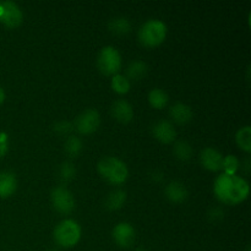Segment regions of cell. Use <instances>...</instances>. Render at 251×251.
I'll return each mask as SVG.
<instances>
[{"mask_svg": "<svg viewBox=\"0 0 251 251\" xmlns=\"http://www.w3.org/2000/svg\"><path fill=\"white\" fill-rule=\"evenodd\" d=\"M250 191L247 179L237 174L222 173L216 178L213 193L221 202L226 205H237L248 198Z\"/></svg>", "mask_w": 251, "mask_h": 251, "instance_id": "cell-1", "label": "cell"}, {"mask_svg": "<svg viewBox=\"0 0 251 251\" xmlns=\"http://www.w3.org/2000/svg\"><path fill=\"white\" fill-rule=\"evenodd\" d=\"M97 169L105 180L115 185L123 184L129 176V169L126 164L124 163V161L114 156H107L100 159Z\"/></svg>", "mask_w": 251, "mask_h": 251, "instance_id": "cell-2", "label": "cell"}, {"mask_svg": "<svg viewBox=\"0 0 251 251\" xmlns=\"http://www.w3.org/2000/svg\"><path fill=\"white\" fill-rule=\"evenodd\" d=\"M167 31V25L162 20L150 19L140 26L137 36L144 46L156 47L166 39Z\"/></svg>", "mask_w": 251, "mask_h": 251, "instance_id": "cell-3", "label": "cell"}, {"mask_svg": "<svg viewBox=\"0 0 251 251\" xmlns=\"http://www.w3.org/2000/svg\"><path fill=\"white\" fill-rule=\"evenodd\" d=\"M81 238V227L75 220H63L54 228V239L63 248H71L78 243Z\"/></svg>", "mask_w": 251, "mask_h": 251, "instance_id": "cell-4", "label": "cell"}, {"mask_svg": "<svg viewBox=\"0 0 251 251\" xmlns=\"http://www.w3.org/2000/svg\"><path fill=\"white\" fill-rule=\"evenodd\" d=\"M98 69L105 75H115L122 68V55L113 46H105L97 56Z\"/></svg>", "mask_w": 251, "mask_h": 251, "instance_id": "cell-5", "label": "cell"}, {"mask_svg": "<svg viewBox=\"0 0 251 251\" xmlns=\"http://www.w3.org/2000/svg\"><path fill=\"white\" fill-rule=\"evenodd\" d=\"M50 200L54 208L61 213H70L75 208V198L65 186H55L50 193Z\"/></svg>", "mask_w": 251, "mask_h": 251, "instance_id": "cell-6", "label": "cell"}, {"mask_svg": "<svg viewBox=\"0 0 251 251\" xmlns=\"http://www.w3.org/2000/svg\"><path fill=\"white\" fill-rule=\"evenodd\" d=\"M100 124V112L95 108H88L77 115L75 120V126L81 134H92L98 129Z\"/></svg>", "mask_w": 251, "mask_h": 251, "instance_id": "cell-7", "label": "cell"}, {"mask_svg": "<svg viewBox=\"0 0 251 251\" xmlns=\"http://www.w3.org/2000/svg\"><path fill=\"white\" fill-rule=\"evenodd\" d=\"M1 15H0V22L6 27H17L22 22L24 14L19 5L11 0H5L1 1Z\"/></svg>", "mask_w": 251, "mask_h": 251, "instance_id": "cell-8", "label": "cell"}, {"mask_svg": "<svg viewBox=\"0 0 251 251\" xmlns=\"http://www.w3.org/2000/svg\"><path fill=\"white\" fill-rule=\"evenodd\" d=\"M112 235L114 242L122 248H129L134 244L136 232H135L134 226L129 222H120L114 226L112 230Z\"/></svg>", "mask_w": 251, "mask_h": 251, "instance_id": "cell-9", "label": "cell"}, {"mask_svg": "<svg viewBox=\"0 0 251 251\" xmlns=\"http://www.w3.org/2000/svg\"><path fill=\"white\" fill-rule=\"evenodd\" d=\"M152 134L161 142L169 144L176 140V130L172 122L167 119H159L152 125Z\"/></svg>", "mask_w": 251, "mask_h": 251, "instance_id": "cell-10", "label": "cell"}, {"mask_svg": "<svg viewBox=\"0 0 251 251\" xmlns=\"http://www.w3.org/2000/svg\"><path fill=\"white\" fill-rule=\"evenodd\" d=\"M223 154L218 150L213 147H205L200 153V162L206 169L208 171H220L222 169Z\"/></svg>", "mask_w": 251, "mask_h": 251, "instance_id": "cell-11", "label": "cell"}, {"mask_svg": "<svg viewBox=\"0 0 251 251\" xmlns=\"http://www.w3.org/2000/svg\"><path fill=\"white\" fill-rule=\"evenodd\" d=\"M164 195L172 202L179 203L183 202V201H185L188 199L189 191L181 181L173 180L167 184V186L164 188Z\"/></svg>", "mask_w": 251, "mask_h": 251, "instance_id": "cell-12", "label": "cell"}, {"mask_svg": "<svg viewBox=\"0 0 251 251\" xmlns=\"http://www.w3.org/2000/svg\"><path fill=\"white\" fill-rule=\"evenodd\" d=\"M110 110H112L113 117L122 123H127L134 118V108L126 100H123V98L115 100Z\"/></svg>", "mask_w": 251, "mask_h": 251, "instance_id": "cell-13", "label": "cell"}, {"mask_svg": "<svg viewBox=\"0 0 251 251\" xmlns=\"http://www.w3.org/2000/svg\"><path fill=\"white\" fill-rule=\"evenodd\" d=\"M169 115L178 124H186L193 119V109L184 102H176L169 108Z\"/></svg>", "mask_w": 251, "mask_h": 251, "instance_id": "cell-14", "label": "cell"}, {"mask_svg": "<svg viewBox=\"0 0 251 251\" xmlns=\"http://www.w3.org/2000/svg\"><path fill=\"white\" fill-rule=\"evenodd\" d=\"M17 178L12 172H0V198H9L16 191Z\"/></svg>", "mask_w": 251, "mask_h": 251, "instance_id": "cell-15", "label": "cell"}, {"mask_svg": "<svg viewBox=\"0 0 251 251\" xmlns=\"http://www.w3.org/2000/svg\"><path fill=\"white\" fill-rule=\"evenodd\" d=\"M149 71V66L141 59H135V60L130 61L129 65L126 66V77L129 80H141L145 77V75Z\"/></svg>", "mask_w": 251, "mask_h": 251, "instance_id": "cell-16", "label": "cell"}, {"mask_svg": "<svg viewBox=\"0 0 251 251\" xmlns=\"http://www.w3.org/2000/svg\"><path fill=\"white\" fill-rule=\"evenodd\" d=\"M125 201H126V193L123 189H115V190L110 191L107 195L104 201V206L108 210L115 211L122 208Z\"/></svg>", "mask_w": 251, "mask_h": 251, "instance_id": "cell-17", "label": "cell"}, {"mask_svg": "<svg viewBox=\"0 0 251 251\" xmlns=\"http://www.w3.org/2000/svg\"><path fill=\"white\" fill-rule=\"evenodd\" d=\"M108 28L113 33L123 36V34H126L131 31V22L125 16H115L109 20V22H108Z\"/></svg>", "mask_w": 251, "mask_h": 251, "instance_id": "cell-18", "label": "cell"}, {"mask_svg": "<svg viewBox=\"0 0 251 251\" xmlns=\"http://www.w3.org/2000/svg\"><path fill=\"white\" fill-rule=\"evenodd\" d=\"M169 96L163 88H152L149 92V102L153 108L161 109L168 104Z\"/></svg>", "mask_w": 251, "mask_h": 251, "instance_id": "cell-19", "label": "cell"}, {"mask_svg": "<svg viewBox=\"0 0 251 251\" xmlns=\"http://www.w3.org/2000/svg\"><path fill=\"white\" fill-rule=\"evenodd\" d=\"M194 153L193 146L185 140H178L173 145V154L180 161H188Z\"/></svg>", "mask_w": 251, "mask_h": 251, "instance_id": "cell-20", "label": "cell"}, {"mask_svg": "<svg viewBox=\"0 0 251 251\" xmlns=\"http://www.w3.org/2000/svg\"><path fill=\"white\" fill-rule=\"evenodd\" d=\"M82 149L83 144L80 137L74 136V135L66 137L65 142H64V151H65V153L69 157H71V158L77 157L81 153V151H82Z\"/></svg>", "mask_w": 251, "mask_h": 251, "instance_id": "cell-21", "label": "cell"}, {"mask_svg": "<svg viewBox=\"0 0 251 251\" xmlns=\"http://www.w3.org/2000/svg\"><path fill=\"white\" fill-rule=\"evenodd\" d=\"M235 141L239 145L240 149L244 151H251V126L250 125H245L242 126L235 134Z\"/></svg>", "mask_w": 251, "mask_h": 251, "instance_id": "cell-22", "label": "cell"}, {"mask_svg": "<svg viewBox=\"0 0 251 251\" xmlns=\"http://www.w3.org/2000/svg\"><path fill=\"white\" fill-rule=\"evenodd\" d=\"M76 176V167L73 162L65 161L59 166L58 178L61 183H68L73 180Z\"/></svg>", "mask_w": 251, "mask_h": 251, "instance_id": "cell-23", "label": "cell"}, {"mask_svg": "<svg viewBox=\"0 0 251 251\" xmlns=\"http://www.w3.org/2000/svg\"><path fill=\"white\" fill-rule=\"evenodd\" d=\"M131 87L129 78L122 74H115L112 77V88L118 93H126Z\"/></svg>", "mask_w": 251, "mask_h": 251, "instance_id": "cell-24", "label": "cell"}, {"mask_svg": "<svg viewBox=\"0 0 251 251\" xmlns=\"http://www.w3.org/2000/svg\"><path fill=\"white\" fill-rule=\"evenodd\" d=\"M222 168L225 169L226 174H235V172L239 168V159L234 154H228L223 157Z\"/></svg>", "mask_w": 251, "mask_h": 251, "instance_id": "cell-25", "label": "cell"}, {"mask_svg": "<svg viewBox=\"0 0 251 251\" xmlns=\"http://www.w3.org/2000/svg\"><path fill=\"white\" fill-rule=\"evenodd\" d=\"M74 124L69 120H59L54 124V131L59 135H68L73 131Z\"/></svg>", "mask_w": 251, "mask_h": 251, "instance_id": "cell-26", "label": "cell"}, {"mask_svg": "<svg viewBox=\"0 0 251 251\" xmlns=\"http://www.w3.org/2000/svg\"><path fill=\"white\" fill-rule=\"evenodd\" d=\"M9 149V136L6 132H0V158L4 156Z\"/></svg>", "mask_w": 251, "mask_h": 251, "instance_id": "cell-27", "label": "cell"}, {"mask_svg": "<svg viewBox=\"0 0 251 251\" xmlns=\"http://www.w3.org/2000/svg\"><path fill=\"white\" fill-rule=\"evenodd\" d=\"M223 210L221 207H212L208 212V217L211 218V221H221L223 218Z\"/></svg>", "mask_w": 251, "mask_h": 251, "instance_id": "cell-28", "label": "cell"}, {"mask_svg": "<svg viewBox=\"0 0 251 251\" xmlns=\"http://www.w3.org/2000/svg\"><path fill=\"white\" fill-rule=\"evenodd\" d=\"M4 100H5V92H4V90H2V88L0 87V104H1V103L4 102Z\"/></svg>", "mask_w": 251, "mask_h": 251, "instance_id": "cell-29", "label": "cell"}, {"mask_svg": "<svg viewBox=\"0 0 251 251\" xmlns=\"http://www.w3.org/2000/svg\"><path fill=\"white\" fill-rule=\"evenodd\" d=\"M134 251H147V250L145 249V248H136Z\"/></svg>", "mask_w": 251, "mask_h": 251, "instance_id": "cell-30", "label": "cell"}, {"mask_svg": "<svg viewBox=\"0 0 251 251\" xmlns=\"http://www.w3.org/2000/svg\"><path fill=\"white\" fill-rule=\"evenodd\" d=\"M1 1H0V15H1Z\"/></svg>", "mask_w": 251, "mask_h": 251, "instance_id": "cell-31", "label": "cell"}, {"mask_svg": "<svg viewBox=\"0 0 251 251\" xmlns=\"http://www.w3.org/2000/svg\"><path fill=\"white\" fill-rule=\"evenodd\" d=\"M48 251H59V250H56V249H50V250H48Z\"/></svg>", "mask_w": 251, "mask_h": 251, "instance_id": "cell-32", "label": "cell"}]
</instances>
